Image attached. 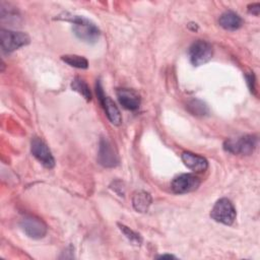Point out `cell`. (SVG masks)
<instances>
[{"mask_svg":"<svg viewBox=\"0 0 260 260\" xmlns=\"http://www.w3.org/2000/svg\"><path fill=\"white\" fill-rule=\"evenodd\" d=\"M58 18L71 22L73 24L72 29L74 35L79 40L87 44L95 43L101 36L100 28L91 20L84 16L65 13L63 16L59 15Z\"/></svg>","mask_w":260,"mask_h":260,"instance_id":"obj_1","label":"cell"},{"mask_svg":"<svg viewBox=\"0 0 260 260\" xmlns=\"http://www.w3.org/2000/svg\"><path fill=\"white\" fill-rule=\"evenodd\" d=\"M258 138L256 135H244L238 138H230L223 142V149L233 154L249 155L257 146Z\"/></svg>","mask_w":260,"mask_h":260,"instance_id":"obj_2","label":"cell"},{"mask_svg":"<svg viewBox=\"0 0 260 260\" xmlns=\"http://www.w3.org/2000/svg\"><path fill=\"white\" fill-rule=\"evenodd\" d=\"M210 216L217 222L231 225L236 219V208L228 198H220L213 205Z\"/></svg>","mask_w":260,"mask_h":260,"instance_id":"obj_3","label":"cell"},{"mask_svg":"<svg viewBox=\"0 0 260 260\" xmlns=\"http://www.w3.org/2000/svg\"><path fill=\"white\" fill-rule=\"evenodd\" d=\"M30 39L27 34L22 31H14L10 29L2 28L0 30V44L3 51L10 53L20 47L29 44Z\"/></svg>","mask_w":260,"mask_h":260,"instance_id":"obj_4","label":"cell"},{"mask_svg":"<svg viewBox=\"0 0 260 260\" xmlns=\"http://www.w3.org/2000/svg\"><path fill=\"white\" fill-rule=\"evenodd\" d=\"M188 54L190 62L194 66H200L207 63L212 58L213 49L208 42L197 40L190 46Z\"/></svg>","mask_w":260,"mask_h":260,"instance_id":"obj_5","label":"cell"},{"mask_svg":"<svg viewBox=\"0 0 260 260\" xmlns=\"http://www.w3.org/2000/svg\"><path fill=\"white\" fill-rule=\"evenodd\" d=\"M96 81L98 82H96V85H95V89H96L98 99H99L102 107L104 108L105 113H106L108 119L110 120V122L113 125L119 126L122 123L121 113H120L118 107L116 106V104L111 100V98L105 95L100 80H96Z\"/></svg>","mask_w":260,"mask_h":260,"instance_id":"obj_6","label":"cell"},{"mask_svg":"<svg viewBox=\"0 0 260 260\" xmlns=\"http://www.w3.org/2000/svg\"><path fill=\"white\" fill-rule=\"evenodd\" d=\"M200 184L201 181L197 176L193 174H182L172 181L171 188L176 194H185L197 190Z\"/></svg>","mask_w":260,"mask_h":260,"instance_id":"obj_7","label":"cell"},{"mask_svg":"<svg viewBox=\"0 0 260 260\" xmlns=\"http://www.w3.org/2000/svg\"><path fill=\"white\" fill-rule=\"evenodd\" d=\"M30 151L32 155L47 169L55 166V159L48 145L39 137H34L30 142Z\"/></svg>","mask_w":260,"mask_h":260,"instance_id":"obj_8","label":"cell"},{"mask_svg":"<svg viewBox=\"0 0 260 260\" xmlns=\"http://www.w3.org/2000/svg\"><path fill=\"white\" fill-rule=\"evenodd\" d=\"M20 226L29 238L35 240L42 239L47 234V224L36 216H24L20 221Z\"/></svg>","mask_w":260,"mask_h":260,"instance_id":"obj_9","label":"cell"},{"mask_svg":"<svg viewBox=\"0 0 260 260\" xmlns=\"http://www.w3.org/2000/svg\"><path fill=\"white\" fill-rule=\"evenodd\" d=\"M98 161L105 168H114L119 165V157L115 148L105 137H102L100 140Z\"/></svg>","mask_w":260,"mask_h":260,"instance_id":"obj_10","label":"cell"},{"mask_svg":"<svg viewBox=\"0 0 260 260\" xmlns=\"http://www.w3.org/2000/svg\"><path fill=\"white\" fill-rule=\"evenodd\" d=\"M117 98L122 107L126 110L135 111L140 106V95L133 89L130 88H119L117 89Z\"/></svg>","mask_w":260,"mask_h":260,"instance_id":"obj_11","label":"cell"},{"mask_svg":"<svg viewBox=\"0 0 260 260\" xmlns=\"http://www.w3.org/2000/svg\"><path fill=\"white\" fill-rule=\"evenodd\" d=\"M181 157L184 165L192 171L200 173L204 172L208 168L207 159L201 155L192 153L190 151H184Z\"/></svg>","mask_w":260,"mask_h":260,"instance_id":"obj_12","label":"cell"},{"mask_svg":"<svg viewBox=\"0 0 260 260\" xmlns=\"http://www.w3.org/2000/svg\"><path fill=\"white\" fill-rule=\"evenodd\" d=\"M219 25L228 30H236L243 24V20L239 14L234 11H225L218 18Z\"/></svg>","mask_w":260,"mask_h":260,"instance_id":"obj_13","label":"cell"},{"mask_svg":"<svg viewBox=\"0 0 260 260\" xmlns=\"http://www.w3.org/2000/svg\"><path fill=\"white\" fill-rule=\"evenodd\" d=\"M152 202L151 195L146 191H136L132 196V205L138 212H146Z\"/></svg>","mask_w":260,"mask_h":260,"instance_id":"obj_14","label":"cell"},{"mask_svg":"<svg viewBox=\"0 0 260 260\" xmlns=\"http://www.w3.org/2000/svg\"><path fill=\"white\" fill-rule=\"evenodd\" d=\"M71 88L72 90L78 92L80 95H82L87 102L91 100V92L89 89V86L87 83L80 77H75L71 82Z\"/></svg>","mask_w":260,"mask_h":260,"instance_id":"obj_15","label":"cell"},{"mask_svg":"<svg viewBox=\"0 0 260 260\" xmlns=\"http://www.w3.org/2000/svg\"><path fill=\"white\" fill-rule=\"evenodd\" d=\"M61 60L66 64L70 65L71 67L78 68V69H86L88 67L87 60L78 55H63L61 56Z\"/></svg>","mask_w":260,"mask_h":260,"instance_id":"obj_16","label":"cell"},{"mask_svg":"<svg viewBox=\"0 0 260 260\" xmlns=\"http://www.w3.org/2000/svg\"><path fill=\"white\" fill-rule=\"evenodd\" d=\"M187 109L194 116H205L209 112L208 107L206 106V104L203 103L202 101L196 100V99L191 100L187 104Z\"/></svg>","mask_w":260,"mask_h":260,"instance_id":"obj_17","label":"cell"},{"mask_svg":"<svg viewBox=\"0 0 260 260\" xmlns=\"http://www.w3.org/2000/svg\"><path fill=\"white\" fill-rule=\"evenodd\" d=\"M118 226L119 229L121 230V232L125 235V237L133 244V245H136V246H139L141 245L142 243V238L139 234H137L136 232L132 231L130 228L124 225V224H121V223H118Z\"/></svg>","mask_w":260,"mask_h":260,"instance_id":"obj_18","label":"cell"},{"mask_svg":"<svg viewBox=\"0 0 260 260\" xmlns=\"http://www.w3.org/2000/svg\"><path fill=\"white\" fill-rule=\"evenodd\" d=\"M245 77H246L247 84H248V87H249L250 91L254 93V92H255V88H256V87H255V75H254V73H253V72H250V73L246 74Z\"/></svg>","mask_w":260,"mask_h":260,"instance_id":"obj_19","label":"cell"},{"mask_svg":"<svg viewBox=\"0 0 260 260\" xmlns=\"http://www.w3.org/2000/svg\"><path fill=\"white\" fill-rule=\"evenodd\" d=\"M248 12L250 14H253L255 16H258L259 15V12H260V4L257 2V3H252L248 6Z\"/></svg>","mask_w":260,"mask_h":260,"instance_id":"obj_20","label":"cell"},{"mask_svg":"<svg viewBox=\"0 0 260 260\" xmlns=\"http://www.w3.org/2000/svg\"><path fill=\"white\" fill-rule=\"evenodd\" d=\"M188 28L190 29V30H192V31H196V30H198V25H197V23H194V22H190V23H188Z\"/></svg>","mask_w":260,"mask_h":260,"instance_id":"obj_21","label":"cell"},{"mask_svg":"<svg viewBox=\"0 0 260 260\" xmlns=\"http://www.w3.org/2000/svg\"><path fill=\"white\" fill-rule=\"evenodd\" d=\"M157 258H160V259H165V258H170V259H176V257L174 255H170V254H165V255H160L158 256Z\"/></svg>","mask_w":260,"mask_h":260,"instance_id":"obj_22","label":"cell"}]
</instances>
